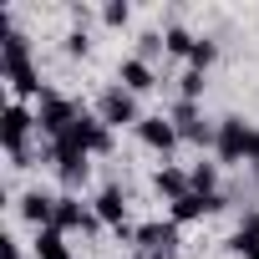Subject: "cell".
I'll use <instances>...</instances> for the list:
<instances>
[{"label": "cell", "mask_w": 259, "mask_h": 259, "mask_svg": "<svg viewBox=\"0 0 259 259\" xmlns=\"http://www.w3.org/2000/svg\"><path fill=\"white\" fill-rule=\"evenodd\" d=\"M0 66H6V76H11V87L21 92V97H36L41 92V81H36V71H31V61H26V41L11 31L6 36V56H0ZM46 97V92H41Z\"/></svg>", "instance_id": "1"}, {"label": "cell", "mask_w": 259, "mask_h": 259, "mask_svg": "<svg viewBox=\"0 0 259 259\" xmlns=\"http://www.w3.org/2000/svg\"><path fill=\"white\" fill-rule=\"evenodd\" d=\"M76 117H81V112H76L71 102H61V97H51V92H46V97H41V112H36V127L56 143V138H66V133H71V122H76Z\"/></svg>", "instance_id": "2"}, {"label": "cell", "mask_w": 259, "mask_h": 259, "mask_svg": "<svg viewBox=\"0 0 259 259\" xmlns=\"http://www.w3.org/2000/svg\"><path fill=\"white\" fill-rule=\"evenodd\" d=\"M66 138H71L76 148H87V153H107V148H112V133H107V122H97V117H87V112L71 122V133H66Z\"/></svg>", "instance_id": "3"}, {"label": "cell", "mask_w": 259, "mask_h": 259, "mask_svg": "<svg viewBox=\"0 0 259 259\" xmlns=\"http://www.w3.org/2000/svg\"><path fill=\"white\" fill-rule=\"evenodd\" d=\"M102 122H107V127L143 122V117H138V102H133V92H127V87H112V92L102 97Z\"/></svg>", "instance_id": "4"}, {"label": "cell", "mask_w": 259, "mask_h": 259, "mask_svg": "<svg viewBox=\"0 0 259 259\" xmlns=\"http://www.w3.org/2000/svg\"><path fill=\"white\" fill-rule=\"evenodd\" d=\"M249 143H254V133H249L244 122H234V117H229V122L219 127V158H224V163L249 158Z\"/></svg>", "instance_id": "5"}, {"label": "cell", "mask_w": 259, "mask_h": 259, "mask_svg": "<svg viewBox=\"0 0 259 259\" xmlns=\"http://www.w3.org/2000/svg\"><path fill=\"white\" fill-rule=\"evenodd\" d=\"M51 158H56V168H61L66 183L87 178V148H76L71 138H56V143H51Z\"/></svg>", "instance_id": "6"}, {"label": "cell", "mask_w": 259, "mask_h": 259, "mask_svg": "<svg viewBox=\"0 0 259 259\" xmlns=\"http://www.w3.org/2000/svg\"><path fill=\"white\" fill-rule=\"evenodd\" d=\"M26 133H31V112L26 107H6V153L16 163L26 158Z\"/></svg>", "instance_id": "7"}, {"label": "cell", "mask_w": 259, "mask_h": 259, "mask_svg": "<svg viewBox=\"0 0 259 259\" xmlns=\"http://www.w3.org/2000/svg\"><path fill=\"white\" fill-rule=\"evenodd\" d=\"M213 208H224V198H219V193H188V198H178V203H173V224L203 219V213H213Z\"/></svg>", "instance_id": "8"}, {"label": "cell", "mask_w": 259, "mask_h": 259, "mask_svg": "<svg viewBox=\"0 0 259 259\" xmlns=\"http://www.w3.org/2000/svg\"><path fill=\"white\" fill-rule=\"evenodd\" d=\"M138 138H143L148 148L168 153V148L178 143V127H173V122H163V117H143V122H138Z\"/></svg>", "instance_id": "9"}, {"label": "cell", "mask_w": 259, "mask_h": 259, "mask_svg": "<svg viewBox=\"0 0 259 259\" xmlns=\"http://www.w3.org/2000/svg\"><path fill=\"white\" fill-rule=\"evenodd\" d=\"M138 244H143L148 254H173L178 229H173V224H148V229H138Z\"/></svg>", "instance_id": "10"}, {"label": "cell", "mask_w": 259, "mask_h": 259, "mask_svg": "<svg viewBox=\"0 0 259 259\" xmlns=\"http://www.w3.org/2000/svg\"><path fill=\"white\" fill-rule=\"evenodd\" d=\"M21 213H26L31 224L51 229V224H56V198H41V193H26V198H21Z\"/></svg>", "instance_id": "11"}, {"label": "cell", "mask_w": 259, "mask_h": 259, "mask_svg": "<svg viewBox=\"0 0 259 259\" xmlns=\"http://www.w3.org/2000/svg\"><path fill=\"white\" fill-rule=\"evenodd\" d=\"M51 229H97V219H92V213H81V203L56 198V224H51Z\"/></svg>", "instance_id": "12"}, {"label": "cell", "mask_w": 259, "mask_h": 259, "mask_svg": "<svg viewBox=\"0 0 259 259\" xmlns=\"http://www.w3.org/2000/svg\"><path fill=\"white\" fill-rule=\"evenodd\" d=\"M234 249H239V259H259V213H244V224L234 234Z\"/></svg>", "instance_id": "13"}, {"label": "cell", "mask_w": 259, "mask_h": 259, "mask_svg": "<svg viewBox=\"0 0 259 259\" xmlns=\"http://www.w3.org/2000/svg\"><path fill=\"white\" fill-rule=\"evenodd\" d=\"M117 76H122V87L133 92V97L153 87V66H148V61H122V71H117Z\"/></svg>", "instance_id": "14"}, {"label": "cell", "mask_w": 259, "mask_h": 259, "mask_svg": "<svg viewBox=\"0 0 259 259\" xmlns=\"http://www.w3.org/2000/svg\"><path fill=\"white\" fill-rule=\"evenodd\" d=\"M158 193H168V198L178 203V198H188V193H193V183H188L178 168H163V173H158Z\"/></svg>", "instance_id": "15"}, {"label": "cell", "mask_w": 259, "mask_h": 259, "mask_svg": "<svg viewBox=\"0 0 259 259\" xmlns=\"http://www.w3.org/2000/svg\"><path fill=\"white\" fill-rule=\"evenodd\" d=\"M122 208H127V203H122L117 188H102V193H97V219H102V224H122Z\"/></svg>", "instance_id": "16"}, {"label": "cell", "mask_w": 259, "mask_h": 259, "mask_svg": "<svg viewBox=\"0 0 259 259\" xmlns=\"http://www.w3.org/2000/svg\"><path fill=\"white\" fill-rule=\"evenodd\" d=\"M36 254H41V259H66L61 229H41V234H36Z\"/></svg>", "instance_id": "17"}, {"label": "cell", "mask_w": 259, "mask_h": 259, "mask_svg": "<svg viewBox=\"0 0 259 259\" xmlns=\"http://www.w3.org/2000/svg\"><path fill=\"white\" fill-rule=\"evenodd\" d=\"M163 46H168L173 56H193V46H198V41H193L188 31H168V36H163Z\"/></svg>", "instance_id": "18"}, {"label": "cell", "mask_w": 259, "mask_h": 259, "mask_svg": "<svg viewBox=\"0 0 259 259\" xmlns=\"http://www.w3.org/2000/svg\"><path fill=\"white\" fill-rule=\"evenodd\" d=\"M193 193H213V163H198L193 168Z\"/></svg>", "instance_id": "19"}, {"label": "cell", "mask_w": 259, "mask_h": 259, "mask_svg": "<svg viewBox=\"0 0 259 259\" xmlns=\"http://www.w3.org/2000/svg\"><path fill=\"white\" fill-rule=\"evenodd\" d=\"M188 61H193V71H203V66H208V61H213V41H198V46H193V56H188Z\"/></svg>", "instance_id": "20"}, {"label": "cell", "mask_w": 259, "mask_h": 259, "mask_svg": "<svg viewBox=\"0 0 259 259\" xmlns=\"http://www.w3.org/2000/svg\"><path fill=\"white\" fill-rule=\"evenodd\" d=\"M198 92H203V71H188L183 76V97H198Z\"/></svg>", "instance_id": "21"}, {"label": "cell", "mask_w": 259, "mask_h": 259, "mask_svg": "<svg viewBox=\"0 0 259 259\" xmlns=\"http://www.w3.org/2000/svg\"><path fill=\"white\" fill-rule=\"evenodd\" d=\"M249 163H259V133H254V143H249Z\"/></svg>", "instance_id": "22"}]
</instances>
